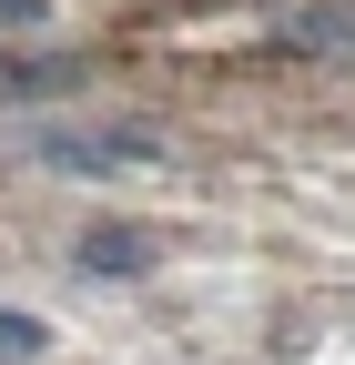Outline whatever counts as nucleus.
I'll return each mask as SVG.
<instances>
[{"label":"nucleus","instance_id":"1","mask_svg":"<svg viewBox=\"0 0 355 365\" xmlns=\"http://www.w3.org/2000/svg\"><path fill=\"white\" fill-rule=\"evenodd\" d=\"M41 163L51 173H132V163H153V132H41Z\"/></svg>","mask_w":355,"mask_h":365},{"label":"nucleus","instance_id":"2","mask_svg":"<svg viewBox=\"0 0 355 365\" xmlns=\"http://www.w3.org/2000/svg\"><path fill=\"white\" fill-rule=\"evenodd\" d=\"M81 264H92V274H143L153 254H143V234H112V223H102V234L81 244Z\"/></svg>","mask_w":355,"mask_h":365},{"label":"nucleus","instance_id":"3","mask_svg":"<svg viewBox=\"0 0 355 365\" xmlns=\"http://www.w3.org/2000/svg\"><path fill=\"white\" fill-rule=\"evenodd\" d=\"M41 345V325H21V314H0V355H31Z\"/></svg>","mask_w":355,"mask_h":365}]
</instances>
